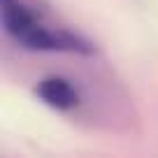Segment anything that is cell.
I'll list each match as a JSON object with an SVG mask.
<instances>
[{
  "label": "cell",
  "instance_id": "2",
  "mask_svg": "<svg viewBox=\"0 0 158 158\" xmlns=\"http://www.w3.org/2000/svg\"><path fill=\"white\" fill-rule=\"evenodd\" d=\"M33 93L44 107L54 109L56 114H79L86 107V93L84 86L77 79L68 74H47L40 81H35Z\"/></svg>",
  "mask_w": 158,
  "mask_h": 158
},
{
  "label": "cell",
  "instance_id": "1",
  "mask_svg": "<svg viewBox=\"0 0 158 158\" xmlns=\"http://www.w3.org/2000/svg\"><path fill=\"white\" fill-rule=\"evenodd\" d=\"M0 21L5 37L30 54L93 56L98 51L86 35L60 21L35 0H2Z\"/></svg>",
  "mask_w": 158,
  "mask_h": 158
}]
</instances>
